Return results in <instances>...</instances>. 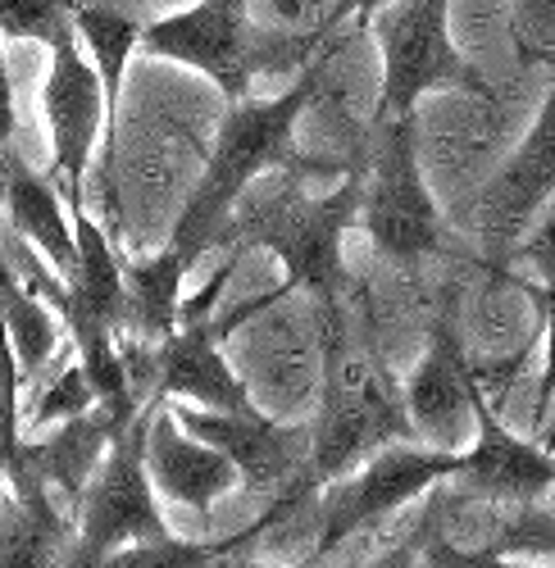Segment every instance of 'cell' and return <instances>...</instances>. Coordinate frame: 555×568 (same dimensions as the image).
<instances>
[{"mask_svg":"<svg viewBox=\"0 0 555 568\" xmlns=\"http://www.w3.org/2000/svg\"><path fill=\"white\" fill-rule=\"evenodd\" d=\"M333 60L337 55L314 60L301 78H292L283 91H278V97L233 101V110H228V119L219 128L214 151H210V164H205L201 182L192 186V196H188V205H182V214L173 223V236H169V246L188 264H196L205 251L219 246L228 219H233L238 201L255 186V178L278 173V169L337 173V164H319V160H310L292 146V132H296L301 114L314 105Z\"/></svg>","mask_w":555,"mask_h":568,"instance_id":"obj_1","label":"cell"},{"mask_svg":"<svg viewBox=\"0 0 555 568\" xmlns=\"http://www.w3.org/2000/svg\"><path fill=\"white\" fill-rule=\"evenodd\" d=\"M296 173L310 178L305 169H278L269 192H246L228 219L219 246L238 255L273 251L287 273L283 292H305L314 310H333L351 287L342 242L360 219V169H346L342 182L323 196H310Z\"/></svg>","mask_w":555,"mask_h":568,"instance_id":"obj_2","label":"cell"},{"mask_svg":"<svg viewBox=\"0 0 555 568\" xmlns=\"http://www.w3.org/2000/svg\"><path fill=\"white\" fill-rule=\"evenodd\" d=\"M142 51L205 73L228 101H246L260 73L292 82L314 60L342 55L346 41H329L319 28H264L251 14V0H196L192 10L151 19Z\"/></svg>","mask_w":555,"mask_h":568,"instance_id":"obj_3","label":"cell"},{"mask_svg":"<svg viewBox=\"0 0 555 568\" xmlns=\"http://www.w3.org/2000/svg\"><path fill=\"white\" fill-rule=\"evenodd\" d=\"M355 227H364L379 255L405 277H420L428 264H442L451 255V227L420 169V123H414V114H374V123H369Z\"/></svg>","mask_w":555,"mask_h":568,"instance_id":"obj_4","label":"cell"},{"mask_svg":"<svg viewBox=\"0 0 555 568\" xmlns=\"http://www.w3.org/2000/svg\"><path fill=\"white\" fill-rule=\"evenodd\" d=\"M369 32L383 55V82H379V119H405L420 110L433 91H465V97L487 101L492 82L460 55L446 28V0H387L369 19Z\"/></svg>","mask_w":555,"mask_h":568,"instance_id":"obj_5","label":"cell"},{"mask_svg":"<svg viewBox=\"0 0 555 568\" xmlns=\"http://www.w3.org/2000/svg\"><path fill=\"white\" fill-rule=\"evenodd\" d=\"M455 468H460V450L410 446V442H392L374 450L351 473L323 483L314 555L319 559L342 555L355 537H364L369 528H383L396 509H405L410 500H420L446 478H455Z\"/></svg>","mask_w":555,"mask_h":568,"instance_id":"obj_6","label":"cell"},{"mask_svg":"<svg viewBox=\"0 0 555 568\" xmlns=\"http://www.w3.org/2000/svg\"><path fill=\"white\" fill-rule=\"evenodd\" d=\"M155 405L160 400H151L114 437L110 455L97 468V478L87 483V491L73 509L69 568H97L119 546L169 537V524H164L160 500H155V483L147 473V423H151Z\"/></svg>","mask_w":555,"mask_h":568,"instance_id":"obj_7","label":"cell"},{"mask_svg":"<svg viewBox=\"0 0 555 568\" xmlns=\"http://www.w3.org/2000/svg\"><path fill=\"white\" fill-rule=\"evenodd\" d=\"M551 196H555V82L546 87L528 136L474 201L470 232H474V260L483 273H511L519 242Z\"/></svg>","mask_w":555,"mask_h":568,"instance_id":"obj_8","label":"cell"},{"mask_svg":"<svg viewBox=\"0 0 555 568\" xmlns=\"http://www.w3.org/2000/svg\"><path fill=\"white\" fill-rule=\"evenodd\" d=\"M41 119L51 132V178L69 210L87 205V182L97 169L101 132H105V91L101 73L87 60L78 32L51 45V69L41 82Z\"/></svg>","mask_w":555,"mask_h":568,"instance_id":"obj_9","label":"cell"},{"mask_svg":"<svg viewBox=\"0 0 555 568\" xmlns=\"http://www.w3.org/2000/svg\"><path fill=\"white\" fill-rule=\"evenodd\" d=\"M169 409L182 423V433L201 437L205 446L233 459L242 487L260 500L310 478V428L278 423L260 414V405L246 414H223V409H196V405L169 400Z\"/></svg>","mask_w":555,"mask_h":568,"instance_id":"obj_10","label":"cell"},{"mask_svg":"<svg viewBox=\"0 0 555 568\" xmlns=\"http://www.w3.org/2000/svg\"><path fill=\"white\" fill-rule=\"evenodd\" d=\"M470 418H474V442L470 450H460V468L451 478L455 491L487 505H533L555 496V450L537 446L533 437H519L474 383H470Z\"/></svg>","mask_w":555,"mask_h":568,"instance_id":"obj_11","label":"cell"},{"mask_svg":"<svg viewBox=\"0 0 555 568\" xmlns=\"http://www.w3.org/2000/svg\"><path fill=\"white\" fill-rule=\"evenodd\" d=\"M123 428L128 423L119 414H110L105 405H91L87 414L56 423L51 437H23L19 455L6 464L10 496H46L73 518L87 483L97 478L101 459L110 455Z\"/></svg>","mask_w":555,"mask_h":568,"instance_id":"obj_12","label":"cell"},{"mask_svg":"<svg viewBox=\"0 0 555 568\" xmlns=\"http://www.w3.org/2000/svg\"><path fill=\"white\" fill-rule=\"evenodd\" d=\"M405 414L414 423V437H424L437 450H455L460 418L470 414V351L460 337V287L442 282L437 305L428 318V351L405 387Z\"/></svg>","mask_w":555,"mask_h":568,"instance_id":"obj_13","label":"cell"},{"mask_svg":"<svg viewBox=\"0 0 555 568\" xmlns=\"http://www.w3.org/2000/svg\"><path fill=\"white\" fill-rule=\"evenodd\" d=\"M147 473L164 500L196 514L205 528L214 524L219 500L242 487L233 459L219 455L214 446H205L201 437L182 433V423L173 418L169 400H160L151 409V423H147Z\"/></svg>","mask_w":555,"mask_h":568,"instance_id":"obj_14","label":"cell"},{"mask_svg":"<svg viewBox=\"0 0 555 568\" xmlns=\"http://www.w3.org/2000/svg\"><path fill=\"white\" fill-rule=\"evenodd\" d=\"M73 6V32L82 41L87 60L101 73V91H105V132H101V151H97V169L91 182L101 192L105 214H114V160H119V101H123V78H128V60L142 51V19H132L114 6H91V0H69Z\"/></svg>","mask_w":555,"mask_h":568,"instance_id":"obj_15","label":"cell"},{"mask_svg":"<svg viewBox=\"0 0 555 568\" xmlns=\"http://www.w3.org/2000/svg\"><path fill=\"white\" fill-rule=\"evenodd\" d=\"M0 214L10 219L14 236L51 264L64 282L73 273V219H69V205L60 196V186L37 173L19 151H10L6 160V178H0Z\"/></svg>","mask_w":555,"mask_h":568,"instance_id":"obj_16","label":"cell"},{"mask_svg":"<svg viewBox=\"0 0 555 568\" xmlns=\"http://www.w3.org/2000/svg\"><path fill=\"white\" fill-rule=\"evenodd\" d=\"M192 264L173 246H164L151 260H123V287H128V314H123V342L160 346L178 318H182V282Z\"/></svg>","mask_w":555,"mask_h":568,"instance_id":"obj_17","label":"cell"},{"mask_svg":"<svg viewBox=\"0 0 555 568\" xmlns=\"http://www.w3.org/2000/svg\"><path fill=\"white\" fill-rule=\"evenodd\" d=\"M0 318H6V333L14 342L19 368H23V383L51 364L64 346V323L60 314L46 305L37 292H28V282L14 273V264L0 251Z\"/></svg>","mask_w":555,"mask_h":568,"instance_id":"obj_18","label":"cell"},{"mask_svg":"<svg viewBox=\"0 0 555 568\" xmlns=\"http://www.w3.org/2000/svg\"><path fill=\"white\" fill-rule=\"evenodd\" d=\"M91 405H97V392H91L87 373H82V364L69 346L23 387V433L56 428V423H69V418L87 414Z\"/></svg>","mask_w":555,"mask_h":568,"instance_id":"obj_19","label":"cell"},{"mask_svg":"<svg viewBox=\"0 0 555 568\" xmlns=\"http://www.w3.org/2000/svg\"><path fill=\"white\" fill-rule=\"evenodd\" d=\"M233 559L228 532L219 537H160V541H132L110 550L97 568H214Z\"/></svg>","mask_w":555,"mask_h":568,"instance_id":"obj_20","label":"cell"},{"mask_svg":"<svg viewBox=\"0 0 555 568\" xmlns=\"http://www.w3.org/2000/svg\"><path fill=\"white\" fill-rule=\"evenodd\" d=\"M0 37L41 41L51 51L56 41L73 37V6L69 0H0Z\"/></svg>","mask_w":555,"mask_h":568,"instance_id":"obj_21","label":"cell"},{"mask_svg":"<svg viewBox=\"0 0 555 568\" xmlns=\"http://www.w3.org/2000/svg\"><path fill=\"white\" fill-rule=\"evenodd\" d=\"M23 368L14 355V342L6 333V318H0V464H10L23 446Z\"/></svg>","mask_w":555,"mask_h":568,"instance_id":"obj_22","label":"cell"},{"mask_svg":"<svg viewBox=\"0 0 555 568\" xmlns=\"http://www.w3.org/2000/svg\"><path fill=\"white\" fill-rule=\"evenodd\" d=\"M515 10V45L537 69L555 64V0H511Z\"/></svg>","mask_w":555,"mask_h":568,"instance_id":"obj_23","label":"cell"},{"mask_svg":"<svg viewBox=\"0 0 555 568\" xmlns=\"http://www.w3.org/2000/svg\"><path fill=\"white\" fill-rule=\"evenodd\" d=\"M383 6L387 0H333L319 28H323V37H333V41H351L355 32L369 28V19H374Z\"/></svg>","mask_w":555,"mask_h":568,"instance_id":"obj_24","label":"cell"},{"mask_svg":"<svg viewBox=\"0 0 555 568\" xmlns=\"http://www.w3.org/2000/svg\"><path fill=\"white\" fill-rule=\"evenodd\" d=\"M533 277L528 282H555V219H542L528 227V236L519 242Z\"/></svg>","mask_w":555,"mask_h":568,"instance_id":"obj_25","label":"cell"},{"mask_svg":"<svg viewBox=\"0 0 555 568\" xmlns=\"http://www.w3.org/2000/svg\"><path fill=\"white\" fill-rule=\"evenodd\" d=\"M14 132H19V105H14L10 60H6V37H0V178H6V160L14 151Z\"/></svg>","mask_w":555,"mask_h":568,"instance_id":"obj_26","label":"cell"},{"mask_svg":"<svg viewBox=\"0 0 555 568\" xmlns=\"http://www.w3.org/2000/svg\"><path fill=\"white\" fill-rule=\"evenodd\" d=\"M360 568H428V559L420 555V541H414V532H405L396 546H387L379 559H364Z\"/></svg>","mask_w":555,"mask_h":568,"instance_id":"obj_27","label":"cell"},{"mask_svg":"<svg viewBox=\"0 0 555 568\" xmlns=\"http://www.w3.org/2000/svg\"><path fill=\"white\" fill-rule=\"evenodd\" d=\"M233 568H333V559H319V555H305V559H292V564H264V559H233Z\"/></svg>","mask_w":555,"mask_h":568,"instance_id":"obj_28","label":"cell"},{"mask_svg":"<svg viewBox=\"0 0 555 568\" xmlns=\"http://www.w3.org/2000/svg\"><path fill=\"white\" fill-rule=\"evenodd\" d=\"M6 496H10V478H6V464H0V505H6Z\"/></svg>","mask_w":555,"mask_h":568,"instance_id":"obj_29","label":"cell"}]
</instances>
